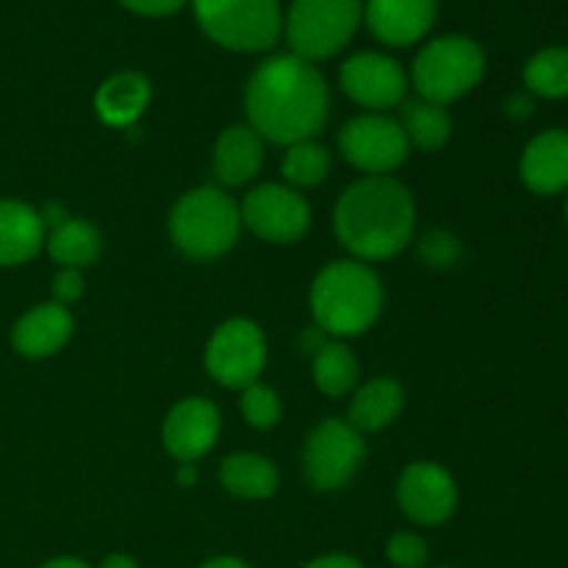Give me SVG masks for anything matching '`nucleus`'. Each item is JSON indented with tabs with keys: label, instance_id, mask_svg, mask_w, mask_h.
<instances>
[{
	"label": "nucleus",
	"instance_id": "obj_10",
	"mask_svg": "<svg viewBox=\"0 0 568 568\" xmlns=\"http://www.w3.org/2000/svg\"><path fill=\"white\" fill-rule=\"evenodd\" d=\"M344 161L366 175H388L408 159V139L397 120L386 114L353 116L338 133Z\"/></svg>",
	"mask_w": 568,
	"mask_h": 568
},
{
	"label": "nucleus",
	"instance_id": "obj_14",
	"mask_svg": "<svg viewBox=\"0 0 568 568\" xmlns=\"http://www.w3.org/2000/svg\"><path fill=\"white\" fill-rule=\"evenodd\" d=\"M220 430L222 416L216 405L203 397H186L166 414L161 442L178 464H197L214 449Z\"/></svg>",
	"mask_w": 568,
	"mask_h": 568
},
{
	"label": "nucleus",
	"instance_id": "obj_40",
	"mask_svg": "<svg viewBox=\"0 0 568 568\" xmlns=\"http://www.w3.org/2000/svg\"><path fill=\"white\" fill-rule=\"evenodd\" d=\"M566 222H568V200H566Z\"/></svg>",
	"mask_w": 568,
	"mask_h": 568
},
{
	"label": "nucleus",
	"instance_id": "obj_22",
	"mask_svg": "<svg viewBox=\"0 0 568 568\" xmlns=\"http://www.w3.org/2000/svg\"><path fill=\"white\" fill-rule=\"evenodd\" d=\"M220 480L227 494L239 499H270L277 491V466L255 453L227 455L220 466Z\"/></svg>",
	"mask_w": 568,
	"mask_h": 568
},
{
	"label": "nucleus",
	"instance_id": "obj_4",
	"mask_svg": "<svg viewBox=\"0 0 568 568\" xmlns=\"http://www.w3.org/2000/svg\"><path fill=\"white\" fill-rule=\"evenodd\" d=\"M242 231V211L227 192L200 186L181 194L170 211V239L186 258H222Z\"/></svg>",
	"mask_w": 568,
	"mask_h": 568
},
{
	"label": "nucleus",
	"instance_id": "obj_28",
	"mask_svg": "<svg viewBox=\"0 0 568 568\" xmlns=\"http://www.w3.org/2000/svg\"><path fill=\"white\" fill-rule=\"evenodd\" d=\"M239 408H242L244 422L255 430H270L281 419V399H277L275 388H270L266 383L255 381L247 388H242V397H239Z\"/></svg>",
	"mask_w": 568,
	"mask_h": 568
},
{
	"label": "nucleus",
	"instance_id": "obj_15",
	"mask_svg": "<svg viewBox=\"0 0 568 568\" xmlns=\"http://www.w3.org/2000/svg\"><path fill=\"white\" fill-rule=\"evenodd\" d=\"M369 31L392 48H408L427 37L436 22V0H366Z\"/></svg>",
	"mask_w": 568,
	"mask_h": 568
},
{
	"label": "nucleus",
	"instance_id": "obj_29",
	"mask_svg": "<svg viewBox=\"0 0 568 568\" xmlns=\"http://www.w3.org/2000/svg\"><path fill=\"white\" fill-rule=\"evenodd\" d=\"M386 558L394 568H427L430 549L427 541L416 532H394L386 544Z\"/></svg>",
	"mask_w": 568,
	"mask_h": 568
},
{
	"label": "nucleus",
	"instance_id": "obj_32",
	"mask_svg": "<svg viewBox=\"0 0 568 568\" xmlns=\"http://www.w3.org/2000/svg\"><path fill=\"white\" fill-rule=\"evenodd\" d=\"M125 9L136 11V14H144V17H164V14H172V11H178L181 6H186L189 0H120Z\"/></svg>",
	"mask_w": 568,
	"mask_h": 568
},
{
	"label": "nucleus",
	"instance_id": "obj_11",
	"mask_svg": "<svg viewBox=\"0 0 568 568\" xmlns=\"http://www.w3.org/2000/svg\"><path fill=\"white\" fill-rule=\"evenodd\" d=\"M242 225L270 244H292L305 236L311 209L297 189L286 183H261L242 200Z\"/></svg>",
	"mask_w": 568,
	"mask_h": 568
},
{
	"label": "nucleus",
	"instance_id": "obj_3",
	"mask_svg": "<svg viewBox=\"0 0 568 568\" xmlns=\"http://www.w3.org/2000/svg\"><path fill=\"white\" fill-rule=\"evenodd\" d=\"M381 308V277L364 261H333L311 286V314L316 327L338 342L369 331Z\"/></svg>",
	"mask_w": 568,
	"mask_h": 568
},
{
	"label": "nucleus",
	"instance_id": "obj_18",
	"mask_svg": "<svg viewBox=\"0 0 568 568\" xmlns=\"http://www.w3.org/2000/svg\"><path fill=\"white\" fill-rule=\"evenodd\" d=\"M48 231L33 205L0 200V266L28 264L44 247Z\"/></svg>",
	"mask_w": 568,
	"mask_h": 568
},
{
	"label": "nucleus",
	"instance_id": "obj_9",
	"mask_svg": "<svg viewBox=\"0 0 568 568\" xmlns=\"http://www.w3.org/2000/svg\"><path fill=\"white\" fill-rule=\"evenodd\" d=\"M266 366V338L250 320H227L205 344V369L225 388H247Z\"/></svg>",
	"mask_w": 568,
	"mask_h": 568
},
{
	"label": "nucleus",
	"instance_id": "obj_35",
	"mask_svg": "<svg viewBox=\"0 0 568 568\" xmlns=\"http://www.w3.org/2000/svg\"><path fill=\"white\" fill-rule=\"evenodd\" d=\"M39 216H42L44 231H53V227L64 225V222L70 220V214H67V209L61 203H44L42 211H39Z\"/></svg>",
	"mask_w": 568,
	"mask_h": 568
},
{
	"label": "nucleus",
	"instance_id": "obj_30",
	"mask_svg": "<svg viewBox=\"0 0 568 568\" xmlns=\"http://www.w3.org/2000/svg\"><path fill=\"white\" fill-rule=\"evenodd\" d=\"M419 255L433 270H449L460 258V244L449 231H430L422 236Z\"/></svg>",
	"mask_w": 568,
	"mask_h": 568
},
{
	"label": "nucleus",
	"instance_id": "obj_5",
	"mask_svg": "<svg viewBox=\"0 0 568 568\" xmlns=\"http://www.w3.org/2000/svg\"><path fill=\"white\" fill-rule=\"evenodd\" d=\"M486 72V55L469 37H438L427 42L410 67L416 94L427 103L447 105L464 98L480 83Z\"/></svg>",
	"mask_w": 568,
	"mask_h": 568
},
{
	"label": "nucleus",
	"instance_id": "obj_1",
	"mask_svg": "<svg viewBox=\"0 0 568 568\" xmlns=\"http://www.w3.org/2000/svg\"><path fill=\"white\" fill-rule=\"evenodd\" d=\"M327 83L311 61L294 53L261 61L247 81L250 128L272 144L308 142L327 120Z\"/></svg>",
	"mask_w": 568,
	"mask_h": 568
},
{
	"label": "nucleus",
	"instance_id": "obj_37",
	"mask_svg": "<svg viewBox=\"0 0 568 568\" xmlns=\"http://www.w3.org/2000/svg\"><path fill=\"white\" fill-rule=\"evenodd\" d=\"M100 568H139V564L131 558V555L114 552V555H109L103 564H100Z\"/></svg>",
	"mask_w": 568,
	"mask_h": 568
},
{
	"label": "nucleus",
	"instance_id": "obj_21",
	"mask_svg": "<svg viewBox=\"0 0 568 568\" xmlns=\"http://www.w3.org/2000/svg\"><path fill=\"white\" fill-rule=\"evenodd\" d=\"M405 392L392 377H375L355 392L349 403V425L358 433H377L403 414Z\"/></svg>",
	"mask_w": 568,
	"mask_h": 568
},
{
	"label": "nucleus",
	"instance_id": "obj_8",
	"mask_svg": "<svg viewBox=\"0 0 568 568\" xmlns=\"http://www.w3.org/2000/svg\"><path fill=\"white\" fill-rule=\"evenodd\" d=\"M364 455V436L347 419H325L305 442V477L316 491H338L353 480Z\"/></svg>",
	"mask_w": 568,
	"mask_h": 568
},
{
	"label": "nucleus",
	"instance_id": "obj_24",
	"mask_svg": "<svg viewBox=\"0 0 568 568\" xmlns=\"http://www.w3.org/2000/svg\"><path fill=\"white\" fill-rule=\"evenodd\" d=\"M399 128L405 131L410 148H419L425 153H436L453 136V120L447 109L427 100H405L403 114H399Z\"/></svg>",
	"mask_w": 568,
	"mask_h": 568
},
{
	"label": "nucleus",
	"instance_id": "obj_41",
	"mask_svg": "<svg viewBox=\"0 0 568 568\" xmlns=\"http://www.w3.org/2000/svg\"><path fill=\"white\" fill-rule=\"evenodd\" d=\"M433 568H453V566H433Z\"/></svg>",
	"mask_w": 568,
	"mask_h": 568
},
{
	"label": "nucleus",
	"instance_id": "obj_36",
	"mask_svg": "<svg viewBox=\"0 0 568 568\" xmlns=\"http://www.w3.org/2000/svg\"><path fill=\"white\" fill-rule=\"evenodd\" d=\"M200 568H250L242 558H233V555H220V558L205 560Z\"/></svg>",
	"mask_w": 568,
	"mask_h": 568
},
{
	"label": "nucleus",
	"instance_id": "obj_12",
	"mask_svg": "<svg viewBox=\"0 0 568 568\" xmlns=\"http://www.w3.org/2000/svg\"><path fill=\"white\" fill-rule=\"evenodd\" d=\"M338 81H342L344 94L364 109H372V114L403 105L405 92H408V75L399 61L375 50H361L349 55L342 64Z\"/></svg>",
	"mask_w": 568,
	"mask_h": 568
},
{
	"label": "nucleus",
	"instance_id": "obj_20",
	"mask_svg": "<svg viewBox=\"0 0 568 568\" xmlns=\"http://www.w3.org/2000/svg\"><path fill=\"white\" fill-rule=\"evenodd\" d=\"M150 103V81L142 72H116L100 83L94 94V111L111 128H131Z\"/></svg>",
	"mask_w": 568,
	"mask_h": 568
},
{
	"label": "nucleus",
	"instance_id": "obj_26",
	"mask_svg": "<svg viewBox=\"0 0 568 568\" xmlns=\"http://www.w3.org/2000/svg\"><path fill=\"white\" fill-rule=\"evenodd\" d=\"M525 83L538 98H568V48H544L525 64Z\"/></svg>",
	"mask_w": 568,
	"mask_h": 568
},
{
	"label": "nucleus",
	"instance_id": "obj_33",
	"mask_svg": "<svg viewBox=\"0 0 568 568\" xmlns=\"http://www.w3.org/2000/svg\"><path fill=\"white\" fill-rule=\"evenodd\" d=\"M303 568H364V564H361L358 558H353V555L331 552V555H322V558H314Z\"/></svg>",
	"mask_w": 568,
	"mask_h": 568
},
{
	"label": "nucleus",
	"instance_id": "obj_38",
	"mask_svg": "<svg viewBox=\"0 0 568 568\" xmlns=\"http://www.w3.org/2000/svg\"><path fill=\"white\" fill-rule=\"evenodd\" d=\"M197 483V469H194V464H178V486L189 488Z\"/></svg>",
	"mask_w": 568,
	"mask_h": 568
},
{
	"label": "nucleus",
	"instance_id": "obj_31",
	"mask_svg": "<svg viewBox=\"0 0 568 568\" xmlns=\"http://www.w3.org/2000/svg\"><path fill=\"white\" fill-rule=\"evenodd\" d=\"M83 283L81 270H59L53 275V283H50V292H53V303L59 305H72L83 297Z\"/></svg>",
	"mask_w": 568,
	"mask_h": 568
},
{
	"label": "nucleus",
	"instance_id": "obj_16",
	"mask_svg": "<svg viewBox=\"0 0 568 568\" xmlns=\"http://www.w3.org/2000/svg\"><path fill=\"white\" fill-rule=\"evenodd\" d=\"M72 327H75V322H72V314L67 305H33L31 311H26L17 320L14 331H11V347L22 358H50V355H55L70 342Z\"/></svg>",
	"mask_w": 568,
	"mask_h": 568
},
{
	"label": "nucleus",
	"instance_id": "obj_25",
	"mask_svg": "<svg viewBox=\"0 0 568 568\" xmlns=\"http://www.w3.org/2000/svg\"><path fill=\"white\" fill-rule=\"evenodd\" d=\"M314 383L327 397H344L358 383V358L344 342H325L314 355Z\"/></svg>",
	"mask_w": 568,
	"mask_h": 568
},
{
	"label": "nucleus",
	"instance_id": "obj_6",
	"mask_svg": "<svg viewBox=\"0 0 568 568\" xmlns=\"http://www.w3.org/2000/svg\"><path fill=\"white\" fill-rule=\"evenodd\" d=\"M194 17L211 42L236 53H261L281 39L277 0H192Z\"/></svg>",
	"mask_w": 568,
	"mask_h": 568
},
{
	"label": "nucleus",
	"instance_id": "obj_19",
	"mask_svg": "<svg viewBox=\"0 0 568 568\" xmlns=\"http://www.w3.org/2000/svg\"><path fill=\"white\" fill-rule=\"evenodd\" d=\"M264 166V139L250 125H231L214 144V175L225 186H244Z\"/></svg>",
	"mask_w": 568,
	"mask_h": 568
},
{
	"label": "nucleus",
	"instance_id": "obj_2",
	"mask_svg": "<svg viewBox=\"0 0 568 568\" xmlns=\"http://www.w3.org/2000/svg\"><path fill=\"white\" fill-rule=\"evenodd\" d=\"M336 236L355 261H386L414 239L416 205L408 189L392 175H364L349 183L333 214Z\"/></svg>",
	"mask_w": 568,
	"mask_h": 568
},
{
	"label": "nucleus",
	"instance_id": "obj_27",
	"mask_svg": "<svg viewBox=\"0 0 568 568\" xmlns=\"http://www.w3.org/2000/svg\"><path fill=\"white\" fill-rule=\"evenodd\" d=\"M281 170L283 178H286V186L314 189L327 178V170H331V153H327L320 142H314V139L288 144Z\"/></svg>",
	"mask_w": 568,
	"mask_h": 568
},
{
	"label": "nucleus",
	"instance_id": "obj_17",
	"mask_svg": "<svg viewBox=\"0 0 568 568\" xmlns=\"http://www.w3.org/2000/svg\"><path fill=\"white\" fill-rule=\"evenodd\" d=\"M521 181L536 194H558L568 189V131L552 128L532 139L521 153Z\"/></svg>",
	"mask_w": 568,
	"mask_h": 568
},
{
	"label": "nucleus",
	"instance_id": "obj_7",
	"mask_svg": "<svg viewBox=\"0 0 568 568\" xmlns=\"http://www.w3.org/2000/svg\"><path fill=\"white\" fill-rule=\"evenodd\" d=\"M361 17V0H292L286 17L288 48L311 64L331 59L347 48Z\"/></svg>",
	"mask_w": 568,
	"mask_h": 568
},
{
	"label": "nucleus",
	"instance_id": "obj_13",
	"mask_svg": "<svg viewBox=\"0 0 568 568\" xmlns=\"http://www.w3.org/2000/svg\"><path fill=\"white\" fill-rule=\"evenodd\" d=\"M397 503L414 525H444L458 508V486L444 466L433 460H414L397 483Z\"/></svg>",
	"mask_w": 568,
	"mask_h": 568
},
{
	"label": "nucleus",
	"instance_id": "obj_39",
	"mask_svg": "<svg viewBox=\"0 0 568 568\" xmlns=\"http://www.w3.org/2000/svg\"><path fill=\"white\" fill-rule=\"evenodd\" d=\"M42 568H92V566L83 564V560H78V558H53V560H48Z\"/></svg>",
	"mask_w": 568,
	"mask_h": 568
},
{
	"label": "nucleus",
	"instance_id": "obj_23",
	"mask_svg": "<svg viewBox=\"0 0 568 568\" xmlns=\"http://www.w3.org/2000/svg\"><path fill=\"white\" fill-rule=\"evenodd\" d=\"M44 244L59 270H87L103 253V239H100L98 227L87 220H75V216H70L64 225L53 227Z\"/></svg>",
	"mask_w": 568,
	"mask_h": 568
},
{
	"label": "nucleus",
	"instance_id": "obj_34",
	"mask_svg": "<svg viewBox=\"0 0 568 568\" xmlns=\"http://www.w3.org/2000/svg\"><path fill=\"white\" fill-rule=\"evenodd\" d=\"M505 114L510 116V120H527V116L532 114V98L525 92H516L510 94L508 100H505Z\"/></svg>",
	"mask_w": 568,
	"mask_h": 568
}]
</instances>
